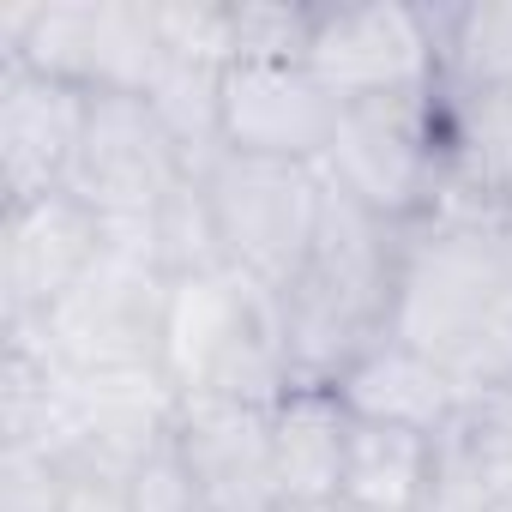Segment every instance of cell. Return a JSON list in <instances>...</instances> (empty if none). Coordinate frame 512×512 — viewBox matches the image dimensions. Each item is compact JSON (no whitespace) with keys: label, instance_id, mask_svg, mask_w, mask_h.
Masks as SVG:
<instances>
[{"label":"cell","instance_id":"obj_1","mask_svg":"<svg viewBox=\"0 0 512 512\" xmlns=\"http://www.w3.org/2000/svg\"><path fill=\"white\" fill-rule=\"evenodd\" d=\"M404 229L356 205L326 181V211L308 266L278 296L290 374L302 386H338L356 356L392 332V278H398Z\"/></svg>","mask_w":512,"mask_h":512},{"label":"cell","instance_id":"obj_2","mask_svg":"<svg viewBox=\"0 0 512 512\" xmlns=\"http://www.w3.org/2000/svg\"><path fill=\"white\" fill-rule=\"evenodd\" d=\"M163 380L181 398H241V404H278L296 374L284 350L278 296L223 272L169 278L163 302Z\"/></svg>","mask_w":512,"mask_h":512},{"label":"cell","instance_id":"obj_3","mask_svg":"<svg viewBox=\"0 0 512 512\" xmlns=\"http://www.w3.org/2000/svg\"><path fill=\"white\" fill-rule=\"evenodd\" d=\"M320 175L344 187L374 217L410 229L446 193V151H440V85L416 97L344 103L338 133L326 145Z\"/></svg>","mask_w":512,"mask_h":512},{"label":"cell","instance_id":"obj_4","mask_svg":"<svg viewBox=\"0 0 512 512\" xmlns=\"http://www.w3.org/2000/svg\"><path fill=\"white\" fill-rule=\"evenodd\" d=\"M199 175L217 211L223 260L260 290L284 296L314 253L326 175L308 163H266V157H235V151L211 157Z\"/></svg>","mask_w":512,"mask_h":512},{"label":"cell","instance_id":"obj_5","mask_svg":"<svg viewBox=\"0 0 512 512\" xmlns=\"http://www.w3.org/2000/svg\"><path fill=\"white\" fill-rule=\"evenodd\" d=\"M163 302H169L163 266L103 247L97 266L73 284V296L25 332H37L43 350L73 374H163Z\"/></svg>","mask_w":512,"mask_h":512},{"label":"cell","instance_id":"obj_6","mask_svg":"<svg viewBox=\"0 0 512 512\" xmlns=\"http://www.w3.org/2000/svg\"><path fill=\"white\" fill-rule=\"evenodd\" d=\"M0 67H31L91 97H145L151 73L163 67L157 7L151 0H43L25 49Z\"/></svg>","mask_w":512,"mask_h":512},{"label":"cell","instance_id":"obj_7","mask_svg":"<svg viewBox=\"0 0 512 512\" xmlns=\"http://www.w3.org/2000/svg\"><path fill=\"white\" fill-rule=\"evenodd\" d=\"M308 67L338 103H380V97L434 91L440 85L434 7H404V0L314 7Z\"/></svg>","mask_w":512,"mask_h":512},{"label":"cell","instance_id":"obj_8","mask_svg":"<svg viewBox=\"0 0 512 512\" xmlns=\"http://www.w3.org/2000/svg\"><path fill=\"white\" fill-rule=\"evenodd\" d=\"M193 175V163L175 151L163 121L151 115L145 97H91L85 145L73 163L67 193L97 211V223H133L157 217L163 199Z\"/></svg>","mask_w":512,"mask_h":512},{"label":"cell","instance_id":"obj_9","mask_svg":"<svg viewBox=\"0 0 512 512\" xmlns=\"http://www.w3.org/2000/svg\"><path fill=\"white\" fill-rule=\"evenodd\" d=\"M103 223L73 193L7 199L0 205V326L49 320L73 284L97 266Z\"/></svg>","mask_w":512,"mask_h":512},{"label":"cell","instance_id":"obj_10","mask_svg":"<svg viewBox=\"0 0 512 512\" xmlns=\"http://www.w3.org/2000/svg\"><path fill=\"white\" fill-rule=\"evenodd\" d=\"M338 97L308 61H235L223 67V151L266 163H326L338 133Z\"/></svg>","mask_w":512,"mask_h":512},{"label":"cell","instance_id":"obj_11","mask_svg":"<svg viewBox=\"0 0 512 512\" xmlns=\"http://www.w3.org/2000/svg\"><path fill=\"white\" fill-rule=\"evenodd\" d=\"M175 452L187 458L205 512H284L272 470V404L187 398L175 422Z\"/></svg>","mask_w":512,"mask_h":512},{"label":"cell","instance_id":"obj_12","mask_svg":"<svg viewBox=\"0 0 512 512\" xmlns=\"http://www.w3.org/2000/svg\"><path fill=\"white\" fill-rule=\"evenodd\" d=\"M91 121V91L43 79L31 67H0V193L43 199L67 193Z\"/></svg>","mask_w":512,"mask_h":512},{"label":"cell","instance_id":"obj_13","mask_svg":"<svg viewBox=\"0 0 512 512\" xmlns=\"http://www.w3.org/2000/svg\"><path fill=\"white\" fill-rule=\"evenodd\" d=\"M356 416L344 410L338 386H290L272 404V470L284 512L296 506H338L344 494V458H350Z\"/></svg>","mask_w":512,"mask_h":512},{"label":"cell","instance_id":"obj_14","mask_svg":"<svg viewBox=\"0 0 512 512\" xmlns=\"http://www.w3.org/2000/svg\"><path fill=\"white\" fill-rule=\"evenodd\" d=\"M338 398L356 422L410 428V434H440L464 404L452 374L440 362H428L422 350L398 344V338H380L368 356H356L338 380Z\"/></svg>","mask_w":512,"mask_h":512},{"label":"cell","instance_id":"obj_15","mask_svg":"<svg viewBox=\"0 0 512 512\" xmlns=\"http://www.w3.org/2000/svg\"><path fill=\"white\" fill-rule=\"evenodd\" d=\"M338 506H350V512H428V434L356 422Z\"/></svg>","mask_w":512,"mask_h":512},{"label":"cell","instance_id":"obj_16","mask_svg":"<svg viewBox=\"0 0 512 512\" xmlns=\"http://www.w3.org/2000/svg\"><path fill=\"white\" fill-rule=\"evenodd\" d=\"M145 103H151V115L163 121V133L175 139V151L193 169L223 157V67L163 55V67L145 85Z\"/></svg>","mask_w":512,"mask_h":512},{"label":"cell","instance_id":"obj_17","mask_svg":"<svg viewBox=\"0 0 512 512\" xmlns=\"http://www.w3.org/2000/svg\"><path fill=\"white\" fill-rule=\"evenodd\" d=\"M440 31V79L446 85H512V0H476V7H434Z\"/></svg>","mask_w":512,"mask_h":512},{"label":"cell","instance_id":"obj_18","mask_svg":"<svg viewBox=\"0 0 512 512\" xmlns=\"http://www.w3.org/2000/svg\"><path fill=\"white\" fill-rule=\"evenodd\" d=\"M157 266L169 278H193V272H223V235H217V211L205 193V175L193 169L157 211Z\"/></svg>","mask_w":512,"mask_h":512},{"label":"cell","instance_id":"obj_19","mask_svg":"<svg viewBox=\"0 0 512 512\" xmlns=\"http://www.w3.org/2000/svg\"><path fill=\"white\" fill-rule=\"evenodd\" d=\"M494 506H500V488H494L476 440L452 416L440 434H428V512H494Z\"/></svg>","mask_w":512,"mask_h":512},{"label":"cell","instance_id":"obj_20","mask_svg":"<svg viewBox=\"0 0 512 512\" xmlns=\"http://www.w3.org/2000/svg\"><path fill=\"white\" fill-rule=\"evenodd\" d=\"M314 43V7H272V0H241L229 31V67L235 61H308Z\"/></svg>","mask_w":512,"mask_h":512},{"label":"cell","instance_id":"obj_21","mask_svg":"<svg viewBox=\"0 0 512 512\" xmlns=\"http://www.w3.org/2000/svg\"><path fill=\"white\" fill-rule=\"evenodd\" d=\"M229 31H235V7H217V0H163L157 7V37L163 55L175 61L229 67Z\"/></svg>","mask_w":512,"mask_h":512},{"label":"cell","instance_id":"obj_22","mask_svg":"<svg viewBox=\"0 0 512 512\" xmlns=\"http://www.w3.org/2000/svg\"><path fill=\"white\" fill-rule=\"evenodd\" d=\"M73 470L31 446H0V512H67Z\"/></svg>","mask_w":512,"mask_h":512},{"label":"cell","instance_id":"obj_23","mask_svg":"<svg viewBox=\"0 0 512 512\" xmlns=\"http://www.w3.org/2000/svg\"><path fill=\"white\" fill-rule=\"evenodd\" d=\"M121 488H127V506H133V512H205L199 482H193L187 458L175 452V440H169L163 452H151Z\"/></svg>","mask_w":512,"mask_h":512},{"label":"cell","instance_id":"obj_24","mask_svg":"<svg viewBox=\"0 0 512 512\" xmlns=\"http://www.w3.org/2000/svg\"><path fill=\"white\" fill-rule=\"evenodd\" d=\"M458 422H464V434L476 440V452H482V464H488V476H494V488H500V500H506V494H512V386L464 398Z\"/></svg>","mask_w":512,"mask_h":512},{"label":"cell","instance_id":"obj_25","mask_svg":"<svg viewBox=\"0 0 512 512\" xmlns=\"http://www.w3.org/2000/svg\"><path fill=\"white\" fill-rule=\"evenodd\" d=\"M67 512H133V506H127V488H121V482L79 476L73 494H67Z\"/></svg>","mask_w":512,"mask_h":512},{"label":"cell","instance_id":"obj_26","mask_svg":"<svg viewBox=\"0 0 512 512\" xmlns=\"http://www.w3.org/2000/svg\"><path fill=\"white\" fill-rule=\"evenodd\" d=\"M296 512H350V506H296Z\"/></svg>","mask_w":512,"mask_h":512},{"label":"cell","instance_id":"obj_27","mask_svg":"<svg viewBox=\"0 0 512 512\" xmlns=\"http://www.w3.org/2000/svg\"><path fill=\"white\" fill-rule=\"evenodd\" d=\"M494 512H512V494H506V500H500V506H494Z\"/></svg>","mask_w":512,"mask_h":512},{"label":"cell","instance_id":"obj_28","mask_svg":"<svg viewBox=\"0 0 512 512\" xmlns=\"http://www.w3.org/2000/svg\"><path fill=\"white\" fill-rule=\"evenodd\" d=\"M506 211H512V187H506Z\"/></svg>","mask_w":512,"mask_h":512}]
</instances>
